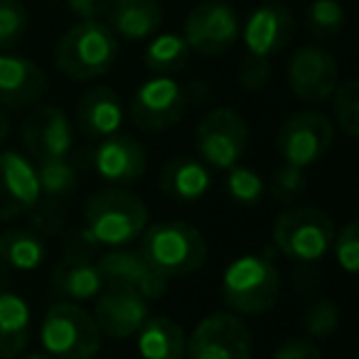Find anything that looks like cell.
I'll return each mask as SVG.
<instances>
[{"mask_svg": "<svg viewBox=\"0 0 359 359\" xmlns=\"http://www.w3.org/2000/svg\"><path fill=\"white\" fill-rule=\"evenodd\" d=\"M143 261L163 278H180L200 271L207 264L210 246L200 229L187 222H158L143 231L138 244Z\"/></svg>", "mask_w": 359, "mask_h": 359, "instance_id": "cell-1", "label": "cell"}, {"mask_svg": "<svg viewBox=\"0 0 359 359\" xmlns=\"http://www.w3.org/2000/svg\"><path fill=\"white\" fill-rule=\"evenodd\" d=\"M86 231L96 246L126 249L148 229V207L126 187H104L94 192L84 207Z\"/></svg>", "mask_w": 359, "mask_h": 359, "instance_id": "cell-2", "label": "cell"}, {"mask_svg": "<svg viewBox=\"0 0 359 359\" xmlns=\"http://www.w3.org/2000/svg\"><path fill=\"white\" fill-rule=\"evenodd\" d=\"M118 57V37L101 20H79L57 42L55 65L74 81H91L109 74Z\"/></svg>", "mask_w": 359, "mask_h": 359, "instance_id": "cell-3", "label": "cell"}, {"mask_svg": "<svg viewBox=\"0 0 359 359\" xmlns=\"http://www.w3.org/2000/svg\"><path fill=\"white\" fill-rule=\"evenodd\" d=\"M280 295V273L261 254L234 259L222 276V300L236 315H264Z\"/></svg>", "mask_w": 359, "mask_h": 359, "instance_id": "cell-4", "label": "cell"}, {"mask_svg": "<svg viewBox=\"0 0 359 359\" xmlns=\"http://www.w3.org/2000/svg\"><path fill=\"white\" fill-rule=\"evenodd\" d=\"M271 239L285 259L295 264H315L332 249L334 222L320 207H288L273 219Z\"/></svg>", "mask_w": 359, "mask_h": 359, "instance_id": "cell-5", "label": "cell"}, {"mask_svg": "<svg viewBox=\"0 0 359 359\" xmlns=\"http://www.w3.org/2000/svg\"><path fill=\"white\" fill-rule=\"evenodd\" d=\"M40 337L52 359H94L104 342L94 315L69 300L50 305Z\"/></svg>", "mask_w": 359, "mask_h": 359, "instance_id": "cell-6", "label": "cell"}, {"mask_svg": "<svg viewBox=\"0 0 359 359\" xmlns=\"http://www.w3.org/2000/svg\"><path fill=\"white\" fill-rule=\"evenodd\" d=\"M195 145L207 168L229 170L241 163L249 145V123L234 109H212L195 130Z\"/></svg>", "mask_w": 359, "mask_h": 359, "instance_id": "cell-7", "label": "cell"}, {"mask_svg": "<svg viewBox=\"0 0 359 359\" xmlns=\"http://www.w3.org/2000/svg\"><path fill=\"white\" fill-rule=\"evenodd\" d=\"M334 140V123L323 111H298L288 116L276 135L280 160L293 168L308 170L327 155Z\"/></svg>", "mask_w": 359, "mask_h": 359, "instance_id": "cell-8", "label": "cell"}, {"mask_svg": "<svg viewBox=\"0 0 359 359\" xmlns=\"http://www.w3.org/2000/svg\"><path fill=\"white\" fill-rule=\"evenodd\" d=\"M254 337L244 318L231 310L212 313L187 337L185 359H251Z\"/></svg>", "mask_w": 359, "mask_h": 359, "instance_id": "cell-9", "label": "cell"}, {"mask_svg": "<svg viewBox=\"0 0 359 359\" xmlns=\"http://www.w3.org/2000/svg\"><path fill=\"white\" fill-rule=\"evenodd\" d=\"M241 35L239 13L226 0H205L190 11L185 20V37L190 52L217 57L229 52Z\"/></svg>", "mask_w": 359, "mask_h": 359, "instance_id": "cell-10", "label": "cell"}, {"mask_svg": "<svg viewBox=\"0 0 359 359\" xmlns=\"http://www.w3.org/2000/svg\"><path fill=\"white\" fill-rule=\"evenodd\" d=\"M185 89L172 76L155 74L143 81L130 99V121L145 133H163L172 128L185 114Z\"/></svg>", "mask_w": 359, "mask_h": 359, "instance_id": "cell-11", "label": "cell"}, {"mask_svg": "<svg viewBox=\"0 0 359 359\" xmlns=\"http://www.w3.org/2000/svg\"><path fill=\"white\" fill-rule=\"evenodd\" d=\"M339 84L337 60L327 50L305 45L293 52L288 62V86L290 94L303 104H325Z\"/></svg>", "mask_w": 359, "mask_h": 359, "instance_id": "cell-12", "label": "cell"}, {"mask_svg": "<svg viewBox=\"0 0 359 359\" xmlns=\"http://www.w3.org/2000/svg\"><path fill=\"white\" fill-rule=\"evenodd\" d=\"M150 318L148 300L123 285H104L96 295L94 320L101 334L111 339H128Z\"/></svg>", "mask_w": 359, "mask_h": 359, "instance_id": "cell-13", "label": "cell"}, {"mask_svg": "<svg viewBox=\"0 0 359 359\" xmlns=\"http://www.w3.org/2000/svg\"><path fill=\"white\" fill-rule=\"evenodd\" d=\"M40 200L35 165L18 150H0V222L22 217Z\"/></svg>", "mask_w": 359, "mask_h": 359, "instance_id": "cell-14", "label": "cell"}, {"mask_svg": "<svg viewBox=\"0 0 359 359\" xmlns=\"http://www.w3.org/2000/svg\"><path fill=\"white\" fill-rule=\"evenodd\" d=\"M91 165L104 182L114 187H126L143 177L148 168V155L140 140H135L133 135L114 133L109 138H101L91 155Z\"/></svg>", "mask_w": 359, "mask_h": 359, "instance_id": "cell-15", "label": "cell"}, {"mask_svg": "<svg viewBox=\"0 0 359 359\" xmlns=\"http://www.w3.org/2000/svg\"><path fill=\"white\" fill-rule=\"evenodd\" d=\"M22 143L37 163L60 160L69 155L72 145H74V130L62 109L37 106L22 123Z\"/></svg>", "mask_w": 359, "mask_h": 359, "instance_id": "cell-16", "label": "cell"}, {"mask_svg": "<svg viewBox=\"0 0 359 359\" xmlns=\"http://www.w3.org/2000/svg\"><path fill=\"white\" fill-rule=\"evenodd\" d=\"M295 32L293 13L280 3H266L259 6L249 18H246L241 35L249 55L256 57H276L290 45Z\"/></svg>", "mask_w": 359, "mask_h": 359, "instance_id": "cell-17", "label": "cell"}, {"mask_svg": "<svg viewBox=\"0 0 359 359\" xmlns=\"http://www.w3.org/2000/svg\"><path fill=\"white\" fill-rule=\"evenodd\" d=\"M96 266H99L104 285H123V288L140 293L145 300H158L168 293V278L155 273L138 251L111 249L96 261Z\"/></svg>", "mask_w": 359, "mask_h": 359, "instance_id": "cell-18", "label": "cell"}, {"mask_svg": "<svg viewBox=\"0 0 359 359\" xmlns=\"http://www.w3.org/2000/svg\"><path fill=\"white\" fill-rule=\"evenodd\" d=\"M47 91V76L32 60L0 52V106L25 109L40 104Z\"/></svg>", "mask_w": 359, "mask_h": 359, "instance_id": "cell-19", "label": "cell"}, {"mask_svg": "<svg viewBox=\"0 0 359 359\" xmlns=\"http://www.w3.org/2000/svg\"><path fill=\"white\" fill-rule=\"evenodd\" d=\"M76 123L89 138H109L123 126V104L111 86L89 89L76 104Z\"/></svg>", "mask_w": 359, "mask_h": 359, "instance_id": "cell-20", "label": "cell"}, {"mask_svg": "<svg viewBox=\"0 0 359 359\" xmlns=\"http://www.w3.org/2000/svg\"><path fill=\"white\" fill-rule=\"evenodd\" d=\"M212 172L202 160L170 158L160 170V190L180 205H195L210 192Z\"/></svg>", "mask_w": 359, "mask_h": 359, "instance_id": "cell-21", "label": "cell"}, {"mask_svg": "<svg viewBox=\"0 0 359 359\" xmlns=\"http://www.w3.org/2000/svg\"><path fill=\"white\" fill-rule=\"evenodd\" d=\"M111 30L128 42L148 40L163 25V8L158 0H114L111 3Z\"/></svg>", "mask_w": 359, "mask_h": 359, "instance_id": "cell-22", "label": "cell"}, {"mask_svg": "<svg viewBox=\"0 0 359 359\" xmlns=\"http://www.w3.org/2000/svg\"><path fill=\"white\" fill-rule=\"evenodd\" d=\"M32 332V313L22 295L0 290V359H18Z\"/></svg>", "mask_w": 359, "mask_h": 359, "instance_id": "cell-23", "label": "cell"}, {"mask_svg": "<svg viewBox=\"0 0 359 359\" xmlns=\"http://www.w3.org/2000/svg\"><path fill=\"white\" fill-rule=\"evenodd\" d=\"M135 347L143 359H185L187 334L172 318H148L135 332Z\"/></svg>", "mask_w": 359, "mask_h": 359, "instance_id": "cell-24", "label": "cell"}, {"mask_svg": "<svg viewBox=\"0 0 359 359\" xmlns=\"http://www.w3.org/2000/svg\"><path fill=\"white\" fill-rule=\"evenodd\" d=\"M52 288L62 300L69 303H84L101 293L104 278L99 273V266L91 264V259L84 261H62L52 271Z\"/></svg>", "mask_w": 359, "mask_h": 359, "instance_id": "cell-25", "label": "cell"}, {"mask_svg": "<svg viewBox=\"0 0 359 359\" xmlns=\"http://www.w3.org/2000/svg\"><path fill=\"white\" fill-rule=\"evenodd\" d=\"M47 256V244L42 236L27 229H11L0 234V264L15 271H35Z\"/></svg>", "mask_w": 359, "mask_h": 359, "instance_id": "cell-26", "label": "cell"}, {"mask_svg": "<svg viewBox=\"0 0 359 359\" xmlns=\"http://www.w3.org/2000/svg\"><path fill=\"white\" fill-rule=\"evenodd\" d=\"M143 62L153 74L170 76L187 67V62H190V47H187L182 35H177V32H165V35H158L148 42Z\"/></svg>", "mask_w": 359, "mask_h": 359, "instance_id": "cell-27", "label": "cell"}, {"mask_svg": "<svg viewBox=\"0 0 359 359\" xmlns=\"http://www.w3.org/2000/svg\"><path fill=\"white\" fill-rule=\"evenodd\" d=\"M37 182H40V197L52 205H65L76 190V170L67 163V158L60 160H42L35 165Z\"/></svg>", "mask_w": 359, "mask_h": 359, "instance_id": "cell-28", "label": "cell"}, {"mask_svg": "<svg viewBox=\"0 0 359 359\" xmlns=\"http://www.w3.org/2000/svg\"><path fill=\"white\" fill-rule=\"evenodd\" d=\"M332 111L334 121H337L339 130L347 138H357L359 135V84L357 79H344L334 86L332 91Z\"/></svg>", "mask_w": 359, "mask_h": 359, "instance_id": "cell-29", "label": "cell"}, {"mask_svg": "<svg viewBox=\"0 0 359 359\" xmlns=\"http://www.w3.org/2000/svg\"><path fill=\"white\" fill-rule=\"evenodd\" d=\"M344 8L339 0H313L305 13V22L308 30L313 32L318 40H332L342 32L344 27Z\"/></svg>", "mask_w": 359, "mask_h": 359, "instance_id": "cell-30", "label": "cell"}, {"mask_svg": "<svg viewBox=\"0 0 359 359\" xmlns=\"http://www.w3.org/2000/svg\"><path fill=\"white\" fill-rule=\"evenodd\" d=\"M30 13L22 0H0V52H11L25 37Z\"/></svg>", "mask_w": 359, "mask_h": 359, "instance_id": "cell-31", "label": "cell"}, {"mask_svg": "<svg viewBox=\"0 0 359 359\" xmlns=\"http://www.w3.org/2000/svg\"><path fill=\"white\" fill-rule=\"evenodd\" d=\"M226 192L234 202L244 207L259 205V200L266 192V182L256 170L246 168V165H234L226 170Z\"/></svg>", "mask_w": 359, "mask_h": 359, "instance_id": "cell-32", "label": "cell"}, {"mask_svg": "<svg viewBox=\"0 0 359 359\" xmlns=\"http://www.w3.org/2000/svg\"><path fill=\"white\" fill-rule=\"evenodd\" d=\"M339 320H342V313H339V308L334 305V300L320 298L305 310L303 327L310 339H323V337H330V334L339 327Z\"/></svg>", "mask_w": 359, "mask_h": 359, "instance_id": "cell-33", "label": "cell"}, {"mask_svg": "<svg viewBox=\"0 0 359 359\" xmlns=\"http://www.w3.org/2000/svg\"><path fill=\"white\" fill-rule=\"evenodd\" d=\"M308 187V180H305V170L293 168V165H280L278 170L271 177V192L280 205H293L300 195Z\"/></svg>", "mask_w": 359, "mask_h": 359, "instance_id": "cell-34", "label": "cell"}, {"mask_svg": "<svg viewBox=\"0 0 359 359\" xmlns=\"http://www.w3.org/2000/svg\"><path fill=\"white\" fill-rule=\"evenodd\" d=\"M332 249L337 256L339 266L347 271L349 276H354L359 271V224L357 222H347L339 229V234H334Z\"/></svg>", "mask_w": 359, "mask_h": 359, "instance_id": "cell-35", "label": "cell"}, {"mask_svg": "<svg viewBox=\"0 0 359 359\" xmlns=\"http://www.w3.org/2000/svg\"><path fill=\"white\" fill-rule=\"evenodd\" d=\"M239 84L246 91H261L269 86L271 81V60L256 55H246L244 62L239 67V74H236Z\"/></svg>", "mask_w": 359, "mask_h": 359, "instance_id": "cell-36", "label": "cell"}, {"mask_svg": "<svg viewBox=\"0 0 359 359\" xmlns=\"http://www.w3.org/2000/svg\"><path fill=\"white\" fill-rule=\"evenodd\" d=\"M271 359H325V357L310 337H290L280 347H276Z\"/></svg>", "mask_w": 359, "mask_h": 359, "instance_id": "cell-37", "label": "cell"}, {"mask_svg": "<svg viewBox=\"0 0 359 359\" xmlns=\"http://www.w3.org/2000/svg\"><path fill=\"white\" fill-rule=\"evenodd\" d=\"M67 6L79 20H99L111 8V0H67Z\"/></svg>", "mask_w": 359, "mask_h": 359, "instance_id": "cell-38", "label": "cell"}, {"mask_svg": "<svg viewBox=\"0 0 359 359\" xmlns=\"http://www.w3.org/2000/svg\"><path fill=\"white\" fill-rule=\"evenodd\" d=\"M8 135H11V118L6 116V111L0 109V145L6 143Z\"/></svg>", "mask_w": 359, "mask_h": 359, "instance_id": "cell-39", "label": "cell"}, {"mask_svg": "<svg viewBox=\"0 0 359 359\" xmlns=\"http://www.w3.org/2000/svg\"><path fill=\"white\" fill-rule=\"evenodd\" d=\"M22 359H52L50 354H27V357H22Z\"/></svg>", "mask_w": 359, "mask_h": 359, "instance_id": "cell-40", "label": "cell"}]
</instances>
